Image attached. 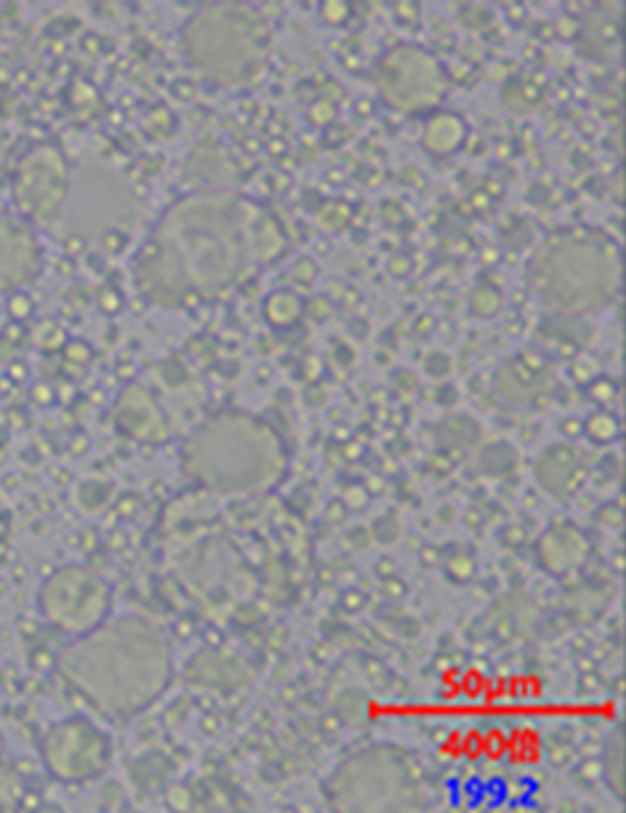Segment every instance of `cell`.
<instances>
[{
	"label": "cell",
	"instance_id": "cell-15",
	"mask_svg": "<svg viewBox=\"0 0 626 813\" xmlns=\"http://www.w3.org/2000/svg\"><path fill=\"white\" fill-rule=\"evenodd\" d=\"M587 539L579 528L568 523H557L539 539V560L549 574L565 576L579 568L587 558Z\"/></svg>",
	"mask_w": 626,
	"mask_h": 813
},
{
	"label": "cell",
	"instance_id": "cell-8",
	"mask_svg": "<svg viewBox=\"0 0 626 813\" xmlns=\"http://www.w3.org/2000/svg\"><path fill=\"white\" fill-rule=\"evenodd\" d=\"M40 755L48 774L64 784H88L110 768L112 742L86 718H70L46 731Z\"/></svg>",
	"mask_w": 626,
	"mask_h": 813
},
{
	"label": "cell",
	"instance_id": "cell-21",
	"mask_svg": "<svg viewBox=\"0 0 626 813\" xmlns=\"http://www.w3.org/2000/svg\"><path fill=\"white\" fill-rule=\"evenodd\" d=\"M584 432H587V438L592 440V443L605 446V443H613V440L619 438L621 422L613 414H608V411H597V414H592L587 419Z\"/></svg>",
	"mask_w": 626,
	"mask_h": 813
},
{
	"label": "cell",
	"instance_id": "cell-16",
	"mask_svg": "<svg viewBox=\"0 0 626 813\" xmlns=\"http://www.w3.org/2000/svg\"><path fill=\"white\" fill-rule=\"evenodd\" d=\"M187 678L195 680L200 688H243L251 680L246 664L238 656L222 654V651H203L195 659H190Z\"/></svg>",
	"mask_w": 626,
	"mask_h": 813
},
{
	"label": "cell",
	"instance_id": "cell-5",
	"mask_svg": "<svg viewBox=\"0 0 626 813\" xmlns=\"http://www.w3.org/2000/svg\"><path fill=\"white\" fill-rule=\"evenodd\" d=\"M192 67L216 86L254 80L270 56V27L251 6L219 3L200 8L182 35Z\"/></svg>",
	"mask_w": 626,
	"mask_h": 813
},
{
	"label": "cell",
	"instance_id": "cell-6",
	"mask_svg": "<svg viewBox=\"0 0 626 813\" xmlns=\"http://www.w3.org/2000/svg\"><path fill=\"white\" fill-rule=\"evenodd\" d=\"M323 795L336 811H419L424 776L411 752L373 744L341 760L325 779Z\"/></svg>",
	"mask_w": 626,
	"mask_h": 813
},
{
	"label": "cell",
	"instance_id": "cell-18",
	"mask_svg": "<svg viewBox=\"0 0 626 813\" xmlns=\"http://www.w3.org/2000/svg\"><path fill=\"white\" fill-rule=\"evenodd\" d=\"M304 304L299 299V294L288 291V288H280V291H272L264 302V318L267 323L275 328H291L302 320Z\"/></svg>",
	"mask_w": 626,
	"mask_h": 813
},
{
	"label": "cell",
	"instance_id": "cell-7",
	"mask_svg": "<svg viewBox=\"0 0 626 813\" xmlns=\"http://www.w3.org/2000/svg\"><path fill=\"white\" fill-rule=\"evenodd\" d=\"M40 614L54 630L80 638L110 619V587L83 566L59 568L40 587Z\"/></svg>",
	"mask_w": 626,
	"mask_h": 813
},
{
	"label": "cell",
	"instance_id": "cell-24",
	"mask_svg": "<svg viewBox=\"0 0 626 813\" xmlns=\"http://www.w3.org/2000/svg\"><path fill=\"white\" fill-rule=\"evenodd\" d=\"M32 312V304L27 296H22V291H16V294H11V299H8V315L14 320H22L27 318Z\"/></svg>",
	"mask_w": 626,
	"mask_h": 813
},
{
	"label": "cell",
	"instance_id": "cell-2",
	"mask_svg": "<svg viewBox=\"0 0 626 813\" xmlns=\"http://www.w3.org/2000/svg\"><path fill=\"white\" fill-rule=\"evenodd\" d=\"M56 672L96 718L123 726L166 694L174 648L155 622L115 616L64 646Z\"/></svg>",
	"mask_w": 626,
	"mask_h": 813
},
{
	"label": "cell",
	"instance_id": "cell-9",
	"mask_svg": "<svg viewBox=\"0 0 626 813\" xmlns=\"http://www.w3.org/2000/svg\"><path fill=\"white\" fill-rule=\"evenodd\" d=\"M381 99L397 110L419 112L435 107L445 94V78L435 56L416 46L392 48L373 67Z\"/></svg>",
	"mask_w": 626,
	"mask_h": 813
},
{
	"label": "cell",
	"instance_id": "cell-22",
	"mask_svg": "<svg viewBox=\"0 0 626 813\" xmlns=\"http://www.w3.org/2000/svg\"><path fill=\"white\" fill-rule=\"evenodd\" d=\"M24 798V784L19 779L14 768H8L0 763V811L8 808H19Z\"/></svg>",
	"mask_w": 626,
	"mask_h": 813
},
{
	"label": "cell",
	"instance_id": "cell-25",
	"mask_svg": "<svg viewBox=\"0 0 626 813\" xmlns=\"http://www.w3.org/2000/svg\"><path fill=\"white\" fill-rule=\"evenodd\" d=\"M294 278H296V283L302 280V286H312V283H315V278H317L315 262H312V259H302V262H299L294 267Z\"/></svg>",
	"mask_w": 626,
	"mask_h": 813
},
{
	"label": "cell",
	"instance_id": "cell-14",
	"mask_svg": "<svg viewBox=\"0 0 626 813\" xmlns=\"http://www.w3.org/2000/svg\"><path fill=\"white\" fill-rule=\"evenodd\" d=\"M589 478V464L584 451L571 443H555L544 448L536 459V480L555 499H571L584 488Z\"/></svg>",
	"mask_w": 626,
	"mask_h": 813
},
{
	"label": "cell",
	"instance_id": "cell-3",
	"mask_svg": "<svg viewBox=\"0 0 626 813\" xmlns=\"http://www.w3.org/2000/svg\"><path fill=\"white\" fill-rule=\"evenodd\" d=\"M286 446L270 424L243 411L211 416L187 440L184 470L216 494H259L283 478Z\"/></svg>",
	"mask_w": 626,
	"mask_h": 813
},
{
	"label": "cell",
	"instance_id": "cell-26",
	"mask_svg": "<svg viewBox=\"0 0 626 813\" xmlns=\"http://www.w3.org/2000/svg\"><path fill=\"white\" fill-rule=\"evenodd\" d=\"M0 747H3V736H0Z\"/></svg>",
	"mask_w": 626,
	"mask_h": 813
},
{
	"label": "cell",
	"instance_id": "cell-23",
	"mask_svg": "<svg viewBox=\"0 0 626 813\" xmlns=\"http://www.w3.org/2000/svg\"><path fill=\"white\" fill-rule=\"evenodd\" d=\"M472 310H475L477 315H483V318L496 315V312L501 310V294L499 291H493V288H477L475 296H472Z\"/></svg>",
	"mask_w": 626,
	"mask_h": 813
},
{
	"label": "cell",
	"instance_id": "cell-13",
	"mask_svg": "<svg viewBox=\"0 0 626 813\" xmlns=\"http://www.w3.org/2000/svg\"><path fill=\"white\" fill-rule=\"evenodd\" d=\"M496 387L509 403L533 408L544 406L552 398L557 379L547 360H541L533 352H520L496 371Z\"/></svg>",
	"mask_w": 626,
	"mask_h": 813
},
{
	"label": "cell",
	"instance_id": "cell-11",
	"mask_svg": "<svg viewBox=\"0 0 626 813\" xmlns=\"http://www.w3.org/2000/svg\"><path fill=\"white\" fill-rule=\"evenodd\" d=\"M43 248L22 216L0 214V294H16L38 278Z\"/></svg>",
	"mask_w": 626,
	"mask_h": 813
},
{
	"label": "cell",
	"instance_id": "cell-10",
	"mask_svg": "<svg viewBox=\"0 0 626 813\" xmlns=\"http://www.w3.org/2000/svg\"><path fill=\"white\" fill-rule=\"evenodd\" d=\"M70 187V168L62 155L51 147H40L19 163L11 195L24 222L32 227H51L67 206Z\"/></svg>",
	"mask_w": 626,
	"mask_h": 813
},
{
	"label": "cell",
	"instance_id": "cell-4",
	"mask_svg": "<svg viewBox=\"0 0 626 813\" xmlns=\"http://www.w3.org/2000/svg\"><path fill=\"white\" fill-rule=\"evenodd\" d=\"M528 280L547 310L568 318L595 315L619 294V251L597 232H557L536 248Z\"/></svg>",
	"mask_w": 626,
	"mask_h": 813
},
{
	"label": "cell",
	"instance_id": "cell-19",
	"mask_svg": "<svg viewBox=\"0 0 626 813\" xmlns=\"http://www.w3.org/2000/svg\"><path fill=\"white\" fill-rule=\"evenodd\" d=\"M464 139V126H461L459 118L453 115H437V118L429 120L427 134H424V147L435 152V155H445V152H453Z\"/></svg>",
	"mask_w": 626,
	"mask_h": 813
},
{
	"label": "cell",
	"instance_id": "cell-17",
	"mask_svg": "<svg viewBox=\"0 0 626 813\" xmlns=\"http://www.w3.org/2000/svg\"><path fill=\"white\" fill-rule=\"evenodd\" d=\"M603 779L613 798L624 800V728H613L603 750Z\"/></svg>",
	"mask_w": 626,
	"mask_h": 813
},
{
	"label": "cell",
	"instance_id": "cell-12",
	"mask_svg": "<svg viewBox=\"0 0 626 813\" xmlns=\"http://www.w3.org/2000/svg\"><path fill=\"white\" fill-rule=\"evenodd\" d=\"M115 427L126 438L147 446H160L171 438L166 408L144 384H128L115 400Z\"/></svg>",
	"mask_w": 626,
	"mask_h": 813
},
{
	"label": "cell",
	"instance_id": "cell-1",
	"mask_svg": "<svg viewBox=\"0 0 626 813\" xmlns=\"http://www.w3.org/2000/svg\"><path fill=\"white\" fill-rule=\"evenodd\" d=\"M243 206L224 192H200L166 211L136 254V286L163 307L206 302L248 270Z\"/></svg>",
	"mask_w": 626,
	"mask_h": 813
},
{
	"label": "cell",
	"instance_id": "cell-20",
	"mask_svg": "<svg viewBox=\"0 0 626 813\" xmlns=\"http://www.w3.org/2000/svg\"><path fill=\"white\" fill-rule=\"evenodd\" d=\"M254 246V254H259L264 262H270L272 256H278L286 251V235L280 230L278 222H262L254 227V232H248V248Z\"/></svg>",
	"mask_w": 626,
	"mask_h": 813
}]
</instances>
